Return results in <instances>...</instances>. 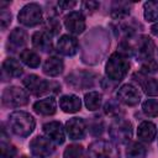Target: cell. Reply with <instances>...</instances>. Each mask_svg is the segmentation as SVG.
<instances>
[{"label":"cell","mask_w":158,"mask_h":158,"mask_svg":"<svg viewBox=\"0 0 158 158\" xmlns=\"http://www.w3.org/2000/svg\"><path fill=\"white\" fill-rule=\"evenodd\" d=\"M110 46L107 32L101 28H94L85 38L83 43V62L88 64H95L101 60Z\"/></svg>","instance_id":"cell-1"},{"label":"cell","mask_w":158,"mask_h":158,"mask_svg":"<svg viewBox=\"0 0 158 158\" xmlns=\"http://www.w3.org/2000/svg\"><path fill=\"white\" fill-rule=\"evenodd\" d=\"M9 128L19 137H28L36 126V121L32 115L26 111H14L9 115Z\"/></svg>","instance_id":"cell-2"},{"label":"cell","mask_w":158,"mask_h":158,"mask_svg":"<svg viewBox=\"0 0 158 158\" xmlns=\"http://www.w3.org/2000/svg\"><path fill=\"white\" fill-rule=\"evenodd\" d=\"M130 69V62L126 56L121 54L120 52L112 53L105 65V73L109 80L114 83L121 81L128 73Z\"/></svg>","instance_id":"cell-3"},{"label":"cell","mask_w":158,"mask_h":158,"mask_svg":"<svg viewBox=\"0 0 158 158\" xmlns=\"http://www.w3.org/2000/svg\"><path fill=\"white\" fill-rule=\"evenodd\" d=\"M109 135L118 143H127L132 138V123L123 117H115L109 126Z\"/></svg>","instance_id":"cell-4"},{"label":"cell","mask_w":158,"mask_h":158,"mask_svg":"<svg viewBox=\"0 0 158 158\" xmlns=\"http://www.w3.org/2000/svg\"><path fill=\"white\" fill-rule=\"evenodd\" d=\"M89 158H120V149L110 141L98 139L89 144Z\"/></svg>","instance_id":"cell-5"},{"label":"cell","mask_w":158,"mask_h":158,"mask_svg":"<svg viewBox=\"0 0 158 158\" xmlns=\"http://www.w3.org/2000/svg\"><path fill=\"white\" fill-rule=\"evenodd\" d=\"M1 102L6 107H20L28 102V93L20 86H7L1 94Z\"/></svg>","instance_id":"cell-6"},{"label":"cell","mask_w":158,"mask_h":158,"mask_svg":"<svg viewBox=\"0 0 158 158\" xmlns=\"http://www.w3.org/2000/svg\"><path fill=\"white\" fill-rule=\"evenodd\" d=\"M17 19H19V22L25 25V26H28V27L37 26L43 20L42 7L36 2L26 4L20 10V12L17 15Z\"/></svg>","instance_id":"cell-7"},{"label":"cell","mask_w":158,"mask_h":158,"mask_svg":"<svg viewBox=\"0 0 158 158\" xmlns=\"http://www.w3.org/2000/svg\"><path fill=\"white\" fill-rule=\"evenodd\" d=\"M22 83H23V85L26 86V89H27L31 94H33V95H36V96L43 95V94H46V93H49V91L52 90V85H54V83H51V81H48V80H46V79H42L41 77H38V75H36V74H30V75H27V77L22 80Z\"/></svg>","instance_id":"cell-8"},{"label":"cell","mask_w":158,"mask_h":158,"mask_svg":"<svg viewBox=\"0 0 158 158\" xmlns=\"http://www.w3.org/2000/svg\"><path fill=\"white\" fill-rule=\"evenodd\" d=\"M133 54L136 56L137 60L144 62L151 59L154 53V42L148 36H139L135 43H132Z\"/></svg>","instance_id":"cell-9"},{"label":"cell","mask_w":158,"mask_h":158,"mask_svg":"<svg viewBox=\"0 0 158 158\" xmlns=\"http://www.w3.org/2000/svg\"><path fill=\"white\" fill-rule=\"evenodd\" d=\"M96 79V74L86 70H77L70 73L67 78L65 81L72 85L75 89H84V88H90L94 85V81Z\"/></svg>","instance_id":"cell-10"},{"label":"cell","mask_w":158,"mask_h":158,"mask_svg":"<svg viewBox=\"0 0 158 158\" xmlns=\"http://www.w3.org/2000/svg\"><path fill=\"white\" fill-rule=\"evenodd\" d=\"M30 151L32 156L37 158H47L54 152V146L52 141L43 136H36L30 142Z\"/></svg>","instance_id":"cell-11"},{"label":"cell","mask_w":158,"mask_h":158,"mask_svg":"<svg viewBox=\"0 0 158 158\" xmlns=\"http://www.w3.org/2000/svg\"><path fill=\"white\" fill-rule=\"evenodd\" d=\"M116 98L118 101L123 102L125 105L135 106L141 101V93L132 84H123L117 89Z\"/></svg>","instance_id":"cell-12"},{"label":"cell","mask_w":158,"mask_h":158,"mask_svg":"<svg viewBox=\"0 0 158 158\" xmlns=\"http://www.w3.org/2000/svg\"><path fill=\"white\" fill-rule=\"evenodd\" d=\"M64 26L73 35H80L85 30V17L80 11H72L64 16Z\"/></svg>","instance_id":"cell-13"},{"label":"cell","mask_w":158,"mask_h":158,"mask_svg":"<svg viewBox=\"0 0 158 158\" xmlns=\"http://www.w3.org/2000/svg\"><path fill=\"white\" fill-rule=\"evenodd\" d=\"M65 131L70 139H83L86 135V123L80 117L69 118L65 122Z\"/></svg>","instance_id":"cell-14"},{"label":"cell","mask_w":158,"mask_h":158,"mask_svg":"<svg viewBox=\"0 0 158 158\" xmlns=\"http://www.w3.org/2000/svg\"><path fill=\"white\" fill-rule=\"evenodd\" d=\"M79 49V42L74 36L70 35H63L59 37L57 42V51L67 57L74 56Z\"/></svg>","instance_id":"cell-15"},{"label":"cell","mask_w":158,"mask_h":158,"mask_svg":"<svg viewBox=\"0 0 158 158\" xmlns=\"http://www.w3.org/2000/svg\"><path fill=\"white\" fill-rule=\"evenodd\" d=\"M43 132L47 138H49L56 144H62L65 139L64 128L58 121H49L43 125Z\"/></svg>","instance_id":"cell-16"},{"label":"cell","mask_w":158,"mask_h":158,"mask_svg":"<svg viewBox=\"0 0 158 158\" xmlns=\"http://www.w3.org/2000/svg\"><path fill=\"white\" fill-rule=\"evenodd\" d=\"M133 79L135 81L138 83V85L143 89V91L147 95H151V96L158 95V81L154 78H151L143 73H135Z\"/></svg>","instance_id":"cell-17"},{"label":"cell","mask_w":158,"mask_h":158,"mask_svg":"<svg viewBox=\"0 0 158 158\" xmlns=\"http://www.w3.org/2000/svg\"><path fill=\"white\" fill-rule=\"evenodd\" d=\"M137 137L144 143H151L157 137V126L151 121H143L138 125Z\"/></svg>","instance_id":"cell-18"},{"label":"cell","mask_w":158,"mask_h":158,"mask_svg":"<svg viewBox=\"0 0 158 158\" xmlns=\"http://www.w3.org/2000/svg\"><path fill=\"white\" fill-rule=\"evenodd\" d=\"M138 27H141V25L137 23L136 21H122L118 22L116 26H114L116 36H122L123 40L132 38L136 35Z\"/></svg>","instance_id":"cell-19"},{"label":"cell","mask_w":158,"mask_h":158,"mask_svg":"<svg viewBox=\"0 0 158 158\" xmlns=\"http://www.w3.org/2000/svg\"><path fill=\"white\" fill-rule=\"evenodd\" d=\"M23 69L20 64L19 60H16L15 58H6L2 62V78H5V75L10 79V78H19L20 75H22Z\"/></svg>","instance_id":"cell-20"},{"label":"cell","mask_w":158,"mask_h":158,"mask_svg":"<svg viewBox=\"0 0 158 158\" xmlns=\"http://www.w3.org/2000/svg\"><path fill=\"white\" fill-rule=\"evenodd\" d=\"M33 110H35V112H37L40 115L49 116V115H53L56 112L57 102H56L54 98H52V96L46 98V99H41L33 104Z\"/></svg>","instance_id":"cell-21"},{"label":"cell","mask_w":158,"mask_h":158,"mask_svg":"<svg viewBox=\"0 0 158 158\" xmlns=\"http://www.w3.org/2000/svg\"><path fill=\"white\" fill-rule=\"evenodd\" d=\"M43 73L48 77H57L59 75L64 69V63L58 57H49L43 63Z\"/></svg>","instance_id":"cell-22"},{"label":"cell","mask_w":158,"mask_h":158,"mask_svg":"<svg viewBox=\"0 0 158 158\" xmlns=\"http://www.w3.org/2000/svg\"><path fill=\"white\" fill-rule=\"evenodd\" d=\"M59 107L68 114H74L80 110L81 107V101L77 95L69 94V95H63L59 99Z\"/></svg>","instance_id":"cell-23"},{"label":"cell","mask_w":158,"mask_h":158,"mask_svg":"<svg viewBox=\"0 0 158 158\" xmlns=\"http://www.w3.org/2000/svg\"><path fill=\"white\" fill-rule=\"evenodd\" d=\"M32 44L35 48L42 51V52H49L52 51V40L48 33L44 31H37L32 35Z\"/></svg>","instance_id":"cell-24"},{"label":"cell","mask_w":158,"mask_h":158,"mask_svg":"<svg viewBox=\"0 0 158 158\" xmlns=\"http://www.w3.org/2000/svg\"><path fill=\"white\" fill-rule=\"evenodd\" d=\"M27 40H28V37H27L26 31L20 27L14 28L9 35V44L11 46L12 51H15L20 47H23L27 43Z\"/></svg>","instance_id":"cell-25"},{"label":"cell","mask_w":158,"mask_h":158,"mask_svg":"<svg viewBox=\"0 0 158 158\" xmlns=\"http://www.w3.org/2000/svg\"><path fill=\"white\" fill-rule=\"evenodd\" d=\"M110 15L114 20L121 21L130 15V5L127 2H114Z\"/></svg>","instance_id":"cell-26"},{"label":"cell","mask_w":158,"mask_h":158,"mask_svg":"<svg viewBox=\"0 0 158 158\" xmlns=\"http://www.w3.org/2000/svg\"><path fill=\"white\" fill-rule=\"evenodd\" d=\"M20 59L27 67H31V68H37V67H40V63H41L40 56L32 49H23L20 53Z\"/></svg>","instance_id":"cell-27"},{"label":"cell","mask_w":158,"mask_h":158,"mask_svg":"<svg viewBox=\"0 0 158 158\" xmlns=\"http://www.w3.org/2000/svg\"><path fill=\"white\" fill-rule=\"evenodd\" d=\"M102 101V95L98 91H89L84 95V102L88 110L90 111H95L100 107Z\"/></svg>","instance_id":"cell-28"},{"label":"cell","mask_w":158,"mask_h":158,"mask_svg":"<svg viewBox=\"0 0 158 158\" xmlns=\"http://www.w3.org/2000/svg\"><path fill=\"white\" fill-rule=\"evenodd\" d=\"M147 149L141 142H131L126 148V158H144Z\"/></svg>","instance_id":"cell-29"},{"label":"cell","mask_w":158,"mask_h":158,"mask_svg":"<svg viewBox=\"0 0 158 158\" xmlns=\"http://www.w3.org/2000/svg\"><path fill=\"white\" fill-rule=\"evenodd\" d=\"M43 30H44V32L48 33L51 37L59 33V31H60V22H59V20L57 19L56 14H52V12H51V14L48 15V17H47V20H46V22H44Z\"/></svg>","instance_id":"cell-30"},{"label":"cell","mask_w":158,"mask_h":158,"mask_svg":"<svg viewBox=\"0 0 158 158\" xmlns=\"http://www.w3.org/2000/svg\"><path fill=\"white\" fill-rule=\"evenodd\" d=\"M144 19L149 22L158 20V1H147L143 4Z\"/></svg>","instance_id":"cell-31"},{"label":"cell","mask_w":158,"mask_h":158,"mask_svg":"<svg viewBox=\"0 0 158 158\" xmlns=\"http://www.w3.org/2000/svg\"><path fill=\"white\" fill-rule=\"evenodd\" d=\"M64 158H85L84 147L80 144H70L63 153Z\"/></svg>","instance_id":"cell-32"},{"label":"cell","mask_w":158,"mask_h":158,"mask_svg":"<svg viewBox=\"0 0 158 158\" xmlns=\"http://www.w3.org/2000/svg\"><path fill=\"white\" fill-rule=\"evenodd\" d=\"M142 111L146 116L157 117L158 116V101L154 99H147L142 104Z\"/></svg>","instance_id":"cell-33"},{"label":"cell","mask_w":158,"mask_h":158,"mask_svg":"<svg viewBox=\"0 0 158 158\" xmlns=\"http://www.w3.org/2000/svg\"><path fill=\"white\" fill-rule=\"evenodd\" d=\"M104 112L109 116H112V117H118L123 111L121 109V106L118 105L117 101L115 100H109L105 105H104Z\"/></svg>","instance_id":"cell-34"},{"label":"cell","mask_w":158,"mask_h":158,"mask_svg":"<svg viewBox=\"0 0 158 158\" xmlns=\"http://www.w3.org/2000/svg\"><path fill=\"white\" fill-rule=\"evenodd\" d=\"M158 72V62L153 58L151 59H147L144 62H142V65H141V73L148 75V74H154Z\"/></svg>","instance_id":"cell-35"},{"label":"cell","mask_w":158,"mask_h":158,"mask_svg":"<svg viewBox=\"0 0 158 158\" xmlns=\"http://www.w3.org/2000/svg\"><path fill=\"white\" fill-rule=\"evenodd\" d=\"M0 151H1V158H14L17 153L15 146H12L10 142L6 141H1Z\"/></svg>","instance_id":"cell-36"},{"label":"cell","mask_w":158,"mask_h":158,"mask_svg":"<svg viewBox=\"0 0 158 158\" xmlns=\"http://www.w3.org/2000/svg\"><path fill=\"white\" fill-rule=\"evenodd\" d=\"M99 6H100V4H99L98 1H91V0H89V1L81 2V10H83L85 14H88V15H91L94 11H96V10L99 9Z\"/></svg>","instance_id":"cell-37"},{"label":"cell","mask_w":158,"mask_h":158,"mask_svg":"<svg viewBox=\"0 0 158 158\" xmlns=\"http://www.w3.org/2000/svg\"><path fill=\"white\" fill-rule=\"evenodd\" d=\"M89 131L91 132L93 136H100L102 132H104V123L102 121H94L90 123L89 126Z\"/></svg>","instance_id":"cell-38"},{"label":"cell","mask_w":158,"mask_h":158,"mask_svg":"<svg viewBox=\"0 0 158 158\" xmlns=\"http://www.w3.org/2000/svg\"><path fill=\"white\" fill-rule=\"evenodd\" d=\"M11 19H12V16H11V14L9 11L1 10V12H0V23H1V28L2 30H6L10 26Z\"/></svg>","instance_id":"cell-39"},{"label":"cell","mask_w":158,"mask_h":158,"mask_svg":"<svg viewBox=\"0 0 158 158\" xmlns=\"http://www.w3.org/2000/svg\"><path fill=\"white\" fill-rule=\"evenodd\" d=\"M58 9L60 10H70L77 5V1H58Z\"/></svg>","instance_id":"cell-40"},{"label":"cell","mask_w":158,"mask_h":158,"mask_svg":"<svg viewBox=\"0 0 158 158\" xmlns=\"http://www.w3.org/2000/svg\"><path fill=\"white\" fill-rule=\"evenodd\" d=\"M151 31H152V33H153L154 36H157V37H158V22H156V23L152 26Z\"/></svg>","instance_id":"cell-41"},{"label":"cell","mask_w":158,"mask_h":158,"mask_svg":"<svg viewBox=\"0 0 158 158\" xmlns=\"http://www.w3.org/2000/svg\"><path fill=\"white\" fill-rule=\"evenodd\" d=\"M21 158H28V157H26V156H22V157H21Z\"/></svg>","instance_id":"cell-42"}]
</instances>
